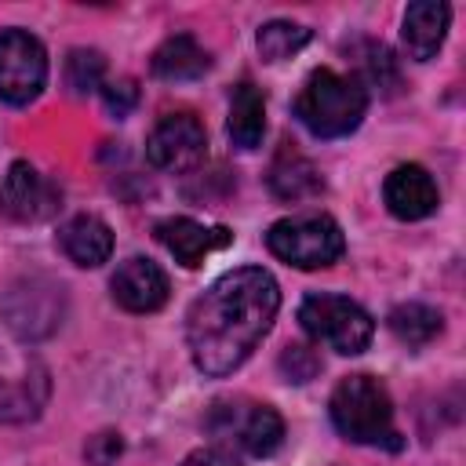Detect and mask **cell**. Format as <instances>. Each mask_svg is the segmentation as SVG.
Listing matches in <instances>:
<instances>
[{
    "label": "cell",
    "instance_id": "obj_24",
    "mask_svg": "<svg viewBox=\"0 0 466 466\" xmlns=\"http://www.w3.org/2000/svg\"><path fill=\"white\" fill-rule=\"evenodd\" d=\"M182 466H240V462H233L222 451H193V455H186Z\"/></svg>",
    "mask_w": 466,
    "mask_h": 466
},
{
    "label": "cell",
    "instance_id": "obj_12",
    "mask_svg": "<svg viewBox=\"0 0 466 466\" xmlns=\"http://www.w3.org/2000/svg\"><path fill=\"white\" fill-rule=\"evenodd\" d=\"M382 197H386V208L397 218H404V222H419V218L433 215L437 204H441L437 182L430 178V171L422 164H400V167H393L386 175Z\"/></svg>",
    "mask_w": 466,
    "mask_h": 466
},
{
    "label": "cell",
    "instance_id": "obj_9",
    "mask_svg": "<svg viewBox=\"0 0 466 466\" xmlns=\"http://www.w3.org/2000/svg\"><path fill=\"white\" fill-rule=\"evenodd\" d=\"M58 186L47 182L33 164L15 160L0 182V215L11 222H40L58 208Z\"/></svg>",
    "mask_w": 466,
    "mask_h": 466
},
{
    "label": "cell",
    "instance_id": "obj_18",
    "mask_svg": "<svg viewBox=\"0 0 466 466\" xmlns=\"http://www.w3.org/2000/svg\"><path fill=\"white\" fill-rule=\"evenodd\" d=\"M229 138L237 149H258L262 135H266V102L258 95L255 84H237L233 102H229Z\"/></svg>",
    "mask_w": 466,
    "mask_h": 466
},
{
    "label": "cell",
    "instance_id": "obj_7",
    "mask_svg": "<svg viewBox=\"0 0 466 466\" xmlns=\"http://www.w3.org/2000/svg\"><path fill=\"white\" fill-rule=\"evenodd\" d=\"M47 84V51L25 29H0V98L29 106Z\"/></svg>",
    "mask_w": 466,
    "mask_h": 466
},
{
    "label": "cell",
    "instance_id": "obj_15",
    "mask_svg": "<svg viewBox=\"0 0 466 466\" xmlns=\"http://www.w3.org/2000/svg\"><path fill=\"white\" fill-rule=\"evenodd\" d=\"M58 248L66 251L69 262L95 269L113 255V229L98 215H73L58 229Z\"/></svg>",
    "mask_w": 466,
    "mask_h": 466
},
{
    "label": "cell",
    "instance_id": "obj_17",
    "mask_svg": "<svg viewBox=\"0 0 466 466\" xmlns=\"http://www.w3.org/2000/svg\"><path fill=\"white\" fill-rule=\"evenodd\" d=\"M211 69V55L189 36V33H175V36H167L157 51H153V73L160 76V80H171V84H178V80H197V76H204Z\"/></svg>",
    "mask_w": 466,
    "mask_h": 466
},
{
    "label": "cell",
    "instance_id": "obj_20",
    "mask_svg": "<svg viewBox=\"0 0 466 466\" xmlns=\"http://www.w3.org/2000/svg\"><path fill=\"white\" fill-rule=\"evenodd\" d=\"M255 44H258V55H262L266 62H284V58H291L295 51H302V47L309 44V29L299 25V22L277 18V22H266V25L258 29Z\"/></svg>",
    "mask_w": 466,
    "mask_h": 466
},
{
    "label": "cell",
    "instance_id": "obj_21",
    "mask_svg": "<svg viewBox=\"0 0 466 466\" xmlns=\"http://www.w3.org/2000/svg\"><path fill=\"white\" fill-rule=\"evenodd\" d=\"M106 76V58L95 47H73L66 58V84L73 87V95H87L95 87H102Z\"/></svg>",
    "mask_w": 466,
    "mask_h": 466
},
{
    "label": "cell",
    "instance_id": "obj_4",
    "mask_svg": "<svg viewBox=\"0 0 466 466\" xmlns=\"http://www.w3.org/2000/svg\"><path fill=\"white\" fill-rule=\"evenodd\" d=\"M299 324L309 339L331 346L335 353H364L371 335H375V320L368 317L364 306H357L346 295H306L299 306Z\"/></svg>",
    "mask_w": 466,
    "mask_h": 466
},
{
    "label": "cell",
    "instance_id": "obj_19",
    "mask_svg": "<svg viewBox=\"0 0 466 466\" xmlns=\"http://www.w3.org/2000/svg\"><path fill=\"white\" fill-rule=\"evenodd\" d=\"M441 328H444V317L422 302H404L390 313V331L404 346H426L433 335H441Z\"/></svg>",
    "mask_w": 466,
    "mask_h": 466
},
{
    "label": "cell",
    "instance_id": "obj_6",
    "mask_svg": "<svg viewBox=\"0 0 466 466\" xmlns=\"http://www.w3.org/2000/svg\"><path fill=\"white\" fill-rule=\"evenodd\" d=\"M208 430L218 441L240 448L248 455H269L284 441L280 415L269 404H255V400H222V404H215L211 415H208Z\"/></svg>",
    "mask_w": 466,
    "mask_h": 466
},
{
    "label": "cell",
    "instance_id": "obj_3",
    "mask_svg": "<svg viewBox=\"0 0 466 466\" xmlns=\"http://www.w3.org/2000/svg\"><path fill=\"white\" fill-rule=\"evenodd\" d=\"M331 422L353 444H397L393 437V404L379 379L346 375L331 393Z\"/></svg>",
    "mask_w": 466,
    "mask_h": 466
},
{
    "label": "cell",
    "instance_id": "obj_2",
    "mask_svg": "<svg viewBox=\"0 0 466 466\" xmlns=\"http://www.w3.org/2000/svg\"><path fill=\"white\" fill-rule=\"evenodd\" d=\"M368 113V91L357 76L335 69H313L295 98L299 124L317 138H342L360 127Z\"/></svg>",
    "mask_w": 466,
    "mask_h": 466
},
{
    "label": "cell",
    "instance_id": "obj_14",
    "mask_svg": "<svg viewBox=\"0 0 466 466\" xmlns=\"http://www.w3.org/2000/svg\"><path fill=\"white\" fill-rule=\"evenodd\" d=\"M448 22H451V7L441 4V0H415V4H408L404 29H400V40H404L408 55L415 62H430L441 51V44H444Z\"/></svg>",
    "mask_w": 466,
    "mask_h": 466
},
{
    "label": "cell",
    "instance_id": "obj_11",
    "mask_svg": "<svg viewBox=\"0 0 466 466\" xmlns=\"http://www.w3.org/2000/svg\"><path fill=\"white\" fill-rule=\"evenodd\" d=\"M109 288H113V299L127 313H153V309H160L167 302V291H171L164 269L153 258H142V255L120 262V269L113 273Z\"/></svg>",
    "mask_w": 466,
    "mask_h": 466
},
{
    "label": "cell",
    "instance_id": "obj_8",
    "mask_svg": "<svg viewBox=\"0 0 466 466\" xmlns=\"http://www.w3.org/2000/svg\"><path fill=\"white\" fill-rule=\"evenodd\" d=\"M208 149V135L204 124L193 113H167L153 124L149 138H146V157L153 167L160 171H189L204 160Z\"/></svg>",
    "mask_w": 466,
    "mask_h": 466
},
{
    "label": "cell",
    "instance_id": "obj_16",
    "mask_svg": "<svg viewBox=\"0 0 466 466\" xmlns=\"http://www.w3.org/2000/svg\"><path fill=\"white\" fill-rule=\"evenodd\" d=\"M269 189H273V197L295 204V200L317 197V193L324 189V178H320V171H317L299 149L284 146V149L273 157V164H269Z\"/></svg>",
    "mask_w": 466,
    "mask_h": 466
},
{
    "label": "cell",
    "instance_id": "obj_10",
    "mask_svg": "<svg viewBox=\"0 0 466 466\" xmlns=\"http://www.w3.org/2000/svg\"><path fill=\"white\" fill-rule=\"evenodd\" d=\"M4 317H7V324L22 339H40L62 317V288H55L47 280L15 284L11 295H7V302H4Z\"/></svg>",
    "mask_w": 466,
    "mask_h": 466
},
{
    "label": "cell",
    "instance_id": "obj_13",
    "mask_svg": "<svg viewBox=\"0 0 466 466\" xmlns=\"http://www.w3.org/2000/svg\"><path fill=\"white\" fill-rule=\"evenodd\" d=\"M157 237H160V244L175 255V262H182L186 269L200 266L208 251L229 244V229H222V226L208 229V226H200L197 218H186V215L157 222Z\"/></svg>",
    "mask_w": 466,
    "mask_h": 466
},
{
    "label": "cell",
    "instance_id": "obj_1",
    "mask_svg": "<svg viewBox=\"0 0 466 466\" xmlns=\"http://www.w3.org/2000/svg\"><path fill=\"white\" fill-rule=\"evenodd\" d=\"M280 288L262 266H244L218 277L186 317V342L193 364L208 379L237 371L273 328Z\"/></svg>",
    "mask_w": 466,
    "mask_h": 466
},
{
    "label": "cell",
    "instance_id": "obj_22",
    "mask_svg": "<svg viewBox=\"0 0 466 466\" xmlns=\"http://www.w3.org/2000/svg\"><path fill=\"white\" fill-rule=\"evenodd\" d=\"M98 91H102V102H106V109H109L113 116H127V113L138 106V87H135V80H109V84H102Z\"/></svg>",
    "mask_w": 466,
    "mask_h": 466
},
{
    "label": "cell",
    "instance_id": "obj_5",
    "mask_svg": "<svg viewBox=\"0 0 466 466\" xmlns=\"http://www.w3.org/2000/svg\"><path fill=\"white\" fill-rule=\"evenodd\" d=\"M266 248L288 266L324 269L342 255L346 240L331 215H291V218H280L269 226Z\"/></svg>",
    "mask_w": 466,
    "mask_h": 466
},
{
    "label": "cell",
    "instance_id": "obj_23",
    "mask_svg": "<svg viewBox=\"0 0 466 466\" xmlns=\"http://www.w3.org/2000/svg\"><path fill=\"white\" fill-rule=\"evenodd\" d=\"M280 368H284V375L291 382H306V379H313L320 371V360L313 357L309 346H288L284 357H280Z\"/></svg>",
    "mask_w": 466,
    "mask_h": 466
}]
</instances>
